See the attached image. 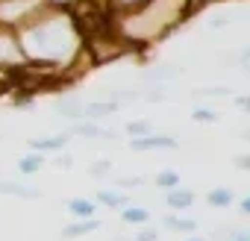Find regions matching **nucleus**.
I'll list each match as a JSON object with an SVG mask.
<instances>
[{
	"label": "nucleus",
	"instance_id": "nucleus-28",
	"mask_svg": "<svg viewBox=\"0 0 250 241\" xmlns=\"http://www.w3.org/2000/svg\"><path fill=\"white\" fill-rule=\"evenodd\" d=\"M238 68H241V71L250 68V47H241V53H238Z\"/></svg>",
	"mask_w": 250,
	"mask_h": 241
},
{
	"label": "nucleus",
	"instance_id": "nucleus-18",
	"mask_svg": "<svg viewBox=\"0 0 250 241\" xmlns=\"http://www.w3.org/2000/svg\"><path fill=\"white\" fill-rule=\"evenodd\" d=\"M162 226H165V229H174V232H197V221H194V218H183V215H168V218H162Z\"/></svg>",
	"mask_w": 250,
	"mask_h": 241
},
{
	"label": "nucleus",
	"instance_id": "nucleus-15",
	"mask_svg": "<svg viewBox=\"0 0 250 241\" xmlns=\"http://www.w3.org/2000/svg\"><path fill=\"white\" fill-rule=\"evenodd\" d=\"M121 221L124 223H133V226H142V223H147L150 221V212L145 209V206H121Z\"/></svg>",
	"mask_w": 250,
	"mask_h": 241
},
{
	"label": "nucleus",
	"instance_id": "nucleus-22",
	"mask_svg": "<svg viewBox=\"0 0 250 241\" xmlns=\"http://www.w3.org/2000/svg\"><path fill=\"white\" fill-rule=\"evenodd\" d=\"M42 3L47 6V9H59V12H71L80 0H42Z\"/></svg>",
	"mask_w": 250,
	"mask_h": 241
},
{
	"label": "nucleus",
	"instance_id": "nucleus-21",
	"mask_svg": "<svg viewBox=\"0 0 250 241\" xmlns=\"http://www.w3.org/2000/svg\"><path fill=\"white\" fill-rule=\"evenodd\" d=\"M156 188H162V191H171V188H177L180 185V174L177 171H171V168H165V171H159L156 174Z\"/></svg>",
	"mask_w": 250,
	"mask_h": 241
},
{
	"label": "nucleus",
	"instance_id": "nucleus-3",
	"mask_svg": "<svg viewBox=\"0 0 250 241\" xmlns=\"http://www.w3.org/2000/svg\"><path fill=\"white\" fill-rule=\"evenodd\" d=\"M24 65H27V59H24V50H21V41H18L15 27L0 24V68L18 71Z\"/></svg>",
	"mask_w": 250,
	"mask_h": 241
},
{
	"label": "nucleus",
	"instance_id": "nucleus-9",
	"mask_svg": "<svg viewBox=\"0 0 250 241\" xmlns=\"http://www.w3.org/2000/svg\"><path fill=\"white\" fill-rule=\"evenodd\" d=\"M0 194H3V197H21V200H39L42 197L39 188H30V185L12 182V180H0Z\"/></svg>",
	"mask_w": 250,
	"mask_h": 241
},
{
	"label": "nucleus",
	"instance_id": "nucleus-5",
	"mask_svg": "<svg viewBox=\"0 0 250 241\" xmlns=\"http://www.w3.org/2000/svg\"><path fill=\"white\" fill-rule=\"evenodd\" d=\"M68 136H80V139H91V141H112V139H118V133L115 130H106V127H100V124H94V120H74V127L68 130Z\"/></svg>",
	"mask_w": 250,
	"mask_h": 241
},
{
	"label": "nucleus",
	"instance_id": "nucleus-33",
	"mask_svg": "<svg viewBox=\"0 0 250 241\" xmlns=\"http://www.w3.org/2000/svg\"><path fill=\"white\" fill-rule=\"evenodd\" d=\"M218 3H232V0H200L203 9H206V6H218Z\"/></svg>",
	"mask_w": 250,
	"mask_h": 241
},
{
	"label": "nucleus",
	"instance_id": "nucleus-6",
	"mask_svg": "<svg viewBox=\"0 0 250 241\" xmlns=\"http://www.w3.org/2000/svg\"><path fill=\"white\" fill-rule=\"evenodd\" d=\"M83 106H85V100L80 94H74V91H62L56 97V112L71 118V120H83Z\"/></svg>",
	"mask_w": 250,
	"mask_h": 241
},
{
	"label": "nucleus",
	"instance_id": "nucleus-11",
	"mask_svg": "<svg viewBox=\"0 0 250 241\" xmlns=\"http://www.w3.org/2000/svg\"><path fill=\"white\" fill-rule=\"evenodd\" d=\"M94 203L97 206H106V209H121V206L130 203V194L121 191V188H100L97 197H94Z\"/></svg>",
	"mask_w": 250,
	"mask_h": 241
},
{
	"label": "nucleus",
	"instance_id": "nucleus-12",
	"mask_svg": "<svg viewBox=\"0 0 250 241\" xmlns=\"http://www.w3.org/2000/svg\"><path fill=\"white\" fill-rule=\"evenodd\" d=\"M94 229H100L97 218H74V223H68L62 229V238H83V235H88Z\"/></svg>",
	"mask_w": 250,
	"mask_h": 241
},
{
	"label": "nucleus",
	"instance_id": "nucleus-8",
	"mask_svg": "<svg viewBox=\"0 0 250 241\" xmlns=\"http://www.w3.org/2000/svg\"><path fill=\"white\" fill-rule=\"evenodd\" d=\"M121 106L112 100V97H106V100H85V106H83V118L85 120H100V118H106V115H115Z\"/></svg>",
	"mask_w": 250,
	"mask_h": 241
},
{
	"label": "nucleus",
	"instance_id": "nucleus-4",
	"mask_svg": "<svg viewBox=\"0 0 250 241\" xmlns=\"http://www.w3.org/2000/svg\"><path fill=\"white\" fill-rule=\"evenodd\" d=\"M180 141L174 136H165V133H150V136H142V139H130V150L136 153H147V150H177Z\"/></svg>",
	"mask_w": 250,
	"mask_h": 241
},
{
	"label": "nucleus",
	"instance_id": "nucleus-27",
	"mask_svg": "<svg viewBox=\"0 0 250 241\" xmlns=\"http://www.w3.org/2000/svg\"><path fill=\"white\" fill-rule=\"evenodd\" d=\"M130 241H159V232H156V229H142V232L133 235Z\"/></svg>",
	"mask_w": 250,
	"mask_h": 241
},
{
	"label": "nucleus",
	"instance_id": "nucleus-31",
	"mask_svg": "<svg viewBox=\"0 0 250 241\" xmlns=\"http://www.w3.org/2000/svg\"><path fill=\"white\" fill-rule=\"evenodd\" d=\"M229 241H250V229H232Z\"/></svg>",
	"mask_w": 250,
	"mask_h": 241
},
{
	"label": "nucleus",
	"instance_id": "nucleus-35",
	"mask_svg": "<svg viewBox=\"0 0 250 241\" xmlns=\"http://www.w3.org/2000/svg\"><path fill=\"white\" fill-rule=\"evenodd\" d=\"M186 241H206V238H200V235H188Z\"/></svg>",
	"mask_w": 250,
	"mask_h": 241
},
{
	"label": "nucleus",
	"instance_id": "nucleus-29",
	"mask_svg": "<svg viewBox=\"0 0 250 241\" xmlns=\"http://www.w3.org/2000/svg\"><path fill=\"white\" fill-rule=\"evenodd\" d=\"M53 165H56V168H62V171H68V168H74V156H68V153H65V156H56V162H53Z\"/></svg>",
	"mask_w": 250,
	"mask_h": 241
},
{
	"label": "nucleus",
	"instance_id": "nucleus-26",
	"mask_svg": "<svg viewBox=\"0 0 250 241\" xmlns=\"http://www.w3.org/2000/svg\"><path fill=\"white\" fill-rule=\"evenodd\" d=\"M194 94H197V97H227L229 88H197Z\"/></svg>",
	"mask_w": 250,
	"mask_h": 241
},
{
	"label": "nucleus",
	"instance_id": "nucleus-34",
	"mask_svg": "<svg viewBox=\"0 0 250 241\" xmlns=\"http://www.w3.org/2000/svg\"><path fill=\"white\" fill-rule=\"evenodd\" d=\"M235 103H238V109H250V100H247V97H238Z\"/></svg>",
	"mask_w": 250,
	"mask_h": 241
},
{
	"label": "nucleus",
	"instance_id": "nucleus-16",
	"mask_svg": "<svg viewBox=\"0 0 250 241\" xmlns=\"http://www.w3.org/2000/svg\"><path fill=\"white\" fill-rule=\"evenodd\" d=\"M42 168H44V153L30 150L27 156H21V159H18V171H21L24 177H33V174H39Z\"/></svg>",
	"mask_w": 250,
	"mask_h": 241
},
{
	"label": "nucleus",
	"instance_id": "nucleus-2",
	"mask_svg": "<svg viewBox=\"0 0 250 241\" xmlns=\"http://www.w3.org/2000/svg\"><path fill=\"white\" fill-rule=\"evenodd\" d=\"M200 9H203L200 0H147L136 12L118 15L109 21H112V30L124 39V44L133 53V50H145V47L162 41L180 24L194 18Z\"/></svg>",
	"mask_w": 250,
	"mask_h": 241
},
{
	"label": "nucleus",
	"instance_id": "nucleus-13",
	"mask_svg": "<svg viewBox=\"0 0 250 241\" xmlns=\"http://www.w3.org/2000/svg\"><path fill=\"white\" fill-rule=\"evenodd\" d=\"M180 77V68L177 65H153V68H145V80L147 82H171Z\"/></svg>",
	"mask_w": 250,
	"mask_h": 241
},
{
	"label": "nucleus",
	"instance_id": "nucleus-7",
	"mask_svg": "<svg viewBox=\"0 0 250 241\" xmlns=\"http://www.w3.org/2000/svg\"><path fill=\"white\" fill-rule=\"evenodd\" d=\"M68 141H71L68 133H56V136H44V139H30L27 144H30V150H36V153H62Z\"/></svg>",
	"mask_w": 250,
	"mask_h": 241
},
{
	"label": "nucleus",
	"instance_id": "nucleus-20",
	"mask_svg": "<svg viewBox=\"0 0 250 241\" xmlns=\"http://www.w3.org/2000/svg\"><path fill=\"white\" fill-rule=\"evenodd\" d=\"M124 130H127V136H130V139H142V136H150V133H153L156 127L150 124V120L139 118V120H130V124L124 127Z\"/></svg>",
	"mask_w": 250,
	"mask_h": 241
},
{
	"label": "nucleus",
	"instance_id": "nucleus-14",
	"mask_svg": "<svg viewBox=\"0 0 250 241\" xmlns=\"http://www.w3.org/2000/svg\"><path fill=\"white\" fill-rule=\"evenodd\" d=\"M232 200H235V194H232L227 185H218V188H209V191H206V203H209L212 209H229Z\"/></svg>",
	"mask_w": 250,
	"mask_h": 241
},
{
	"label": "nucleus",
	"instance_id": "nucleus-30",
	"mask_svg": "<svg viewBox=\"0 0 250 241\" xmlns=\"http://www.w3.org/2000/svg\"><path fill=\"white\" fill-rule=\"evenodd\" d=\"M235 168L238 171H250V153H238L235 156Z\"/></svg>",
	"mask_w": 250,
	"mask_h": 241
},
{
	"label": "nucleus",
	"instance_id": "nucleus-10",
	"mask_svg": "<svg viewBox=\"0 0 250 241\" xmlns=\"http://www.w3.org/2000/svg\"><path fill=\"white\" fill-rule=\"evenodd\" d=\"M165 203H168V209H174V212L191 209V203H194V191H191V188H183V185H177V188L165 191Z\"/></svg>",
	"mask_w": 250,
	"mask_h": 241
},
{
	"label": "nucleus",
	"instance_id": "nucleus-23",
	"mask_svg": "<svg viewBox=\"0 0 250 241\" xmlns=\"http://www.w3.org/2000/svg\"><path fill=\"white\" fill-rule=\"evenodd\" d=\"M112 171V162L109 159H97L94 165H91V177H106Z\"/></svg>",
	"mask_w": 250,
	"mask_h": 241
},
{
	"label": "nucleus",
	"instance_id": "nucleus-32",
	"mask_svg": "<svg viewBox=\"0 0 250 241\" xmlns=\"http://www.w3.org/2000/svg\"><path fill=\"white\" fill-rule=\"evenodd\" d=\"M238 215H244V218L250 215V197H241L238 200Z\"/></svg>",
	"mask_w": 250,
	"mask_h": 241
},
{
	"label": "nucleus",
	"instance_id": "nucleus-19",
	"mask_svg": "<svg viewBox=\"0 0 250 241\" xmlns=\"http://www.w3.org/2000/svg\"><path fill=\"white\" fill-rule=\"evenodd\" d=\"M191 120H194V124H218L221 115L215 109H209V106H194L191 109Z\"/></svg>",
	"mask_w": 250,
	"mask_h": 241
},
{
	"label": "nucleus",
	"instance_id": "nucleus-24",
	"mask_svg": "<svg viewBox=\"0 0 250 241\" xmlns=\"http://www.w3.org/2000/svg\"><path fill=\"white\" fill-rule=\"evenodd\" d=\"M142 182H145V177H121V180H118L121 191H130V188H139Z\"/></svg>",
	"mask_w": 250,
	"mask_h": 241
},
{
	"label": "nucleus",
	"instance_id": "nucleus-1",
	"mask_svg": "<svg viewBox=\"0 0 250 241\" xmlns=\"http://www.w3.org/2000/svg\"><path fill=\"white\" fill-rule=\"evenodd\" d=\"M24 59L30 65H50L59 71H68L71 80H80L85 68H80L83 62H91L83 36L71 18V12H59V9H47L42 6L33 18H27L21 27H15Z\"/></svg>",
	"mask_w": 250,
	"mask_h": 241
},
{
	"label": "nucleus",
	"instance_id": "nucleus-17",
	"mask_svg": "<svg viewBox=\"0 0 250 241\" xmlns=\"http://www.w3.org/2000/svg\"><path fill=\"white\" fill-rule=\"evenodd\" d=\"M68 212H71L74 218H94L97 203L88 200V197H74V200H68Z\"/></svg>",
	"mask_w": 250,
	"mask_h": 241
},
{
	"label": "nucleus",
	"instance_id": "nucleus-25",
	"mask_svg": "<svg viewBox=\"0 0 250 241\" xmlns=\"http://www.w3.org/2000/svg\"><path fill=\"white\" fill-rule=\"evenodd\" d=\"M142 100H147V103H162V100H168V94L156 85V88H150L147 94H142Z\"/></svg>",
	"mask_w": 250,
	"mask_h": 241
}]
</instances>
